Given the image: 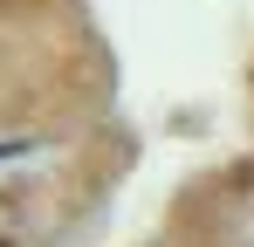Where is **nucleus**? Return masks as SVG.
<instances>
[{"label": "nucleus", "instance_id": "1", "mask_svg": "<svg viewBox=\"0 0 254 247\" xmlns=\"http://www.w3.org/2000/svg\"><path fill=\"white\" fill-rule=\"evenodd\" d=\"M14 151H21V144H0V158H14Z\"/></svg>", "mask_w": 254, "mask_h": 247}]
</instances>
